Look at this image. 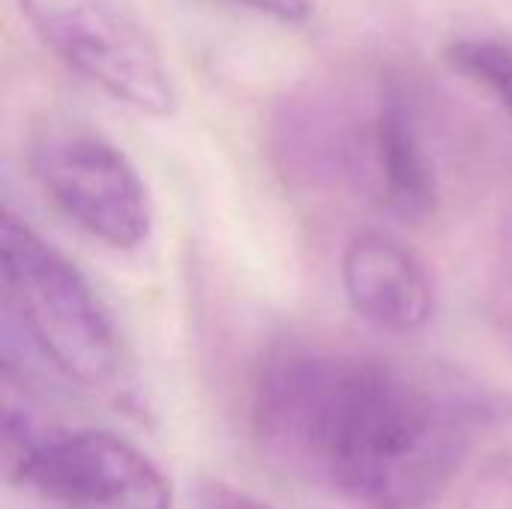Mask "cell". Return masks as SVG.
I'll use <instances>...</instances> for the list:
<instances>
[{"mask_svg": "<svg viewBox=\"0 0 512 509\" xmlns=\"http://www.w3.org/2000/svg\"><path fill=\"white\" fill-rule=\"evenodd\" d=\"M0 288L6 333L60 381L78 390H108L123 369L117 324L87 276L30 222L3 213Z\"/></svg>", "mask_w": 512, "mask_h": 509, "instance_id": "obj_2", "label": "cell"}, {"mask_svg": "<svg viewBox=\"0 0 512 509\" xmlns=\"http://www.w3.org/2000/svg\"><path fill=\"white\" fill-rule=\"evenodd\" d=\"M234 3L264 18H273L279 24H306L312 18V0H234Z\"/></svg>", "mask_w": 512, "mask_h": 509, "instance_id": "obj_10", "label": "cell"}, {"mask_svg": "<svg viewBox=\"0 0 512 509\" xmlns=\"http://www.w3.org/2000/svg\"><path fill=\"white\" fill-rule=\"evenodd\" d=\"M339 273L354 315L381 333L411 336L435 318L438 297L426 261L387 231L354 234Z\"/></svg>", "mask_w": 512, "mask_h": 509, "instance_id": "obj_7", "label": "cell"}, {"mask_svg": "<svg viewBox=\"0 0 512 509\" xmlns=\"http://www.w3.org/2000/svg\"><path fill=\"white\" fill-rule=\"evenodd\" d=\"M6 480L30 509H171L162 471L105 429H45L6 459Z\"/></svg>", "mask_w": 512, "mask_h": 509, "instance_id": "obj_6", "label": "cell"}, {"mask_svg": "<svg viewBox=\"0 0 512 509\" xmlns=\"http://www.w3.org/2000/svg\"><path fill=\"white\" fill-rule=\"evenodd\" d=\"M294 126L300 162L315 174L354 183L399 222H426L435 213L438 174L414 96L399 78H381L360 111L306 105Z\"/></svg>", "mask_w": 512, "mask_h": 509, "instance_id": "obj_3", "label": "cell"}, {"mask_svg": "<svg viewBox=\"0 0 512 509\" xmlns=\"http://www.w3.org/2000/svg\"><path fill=\"white\" fill-rule=\"evenodd\" d=\"M198 509H270L243 489H234L222 480H207L198 486Z\"/></svg>", "mask_w": 512, "mask_h": 509, "instance_id": "obj_9", "label": "cell"}, {"mask_svg": "<svg viewBox=\"0 0 512 509\" xmlns=\"http://www.w3.org/2000/svg\"><path fill=\"white\" fill-rule=\"evenodd\" d=\"M447 60L512 117V39L498 33L456 36L447 45Z\"/></svg>", "mask_w": 512, "mask_h": 509, "instance_id": "obj_8", "label": "cell"}, {"mask_svg": "<svg viewBox=\"0 0 512 509\" xmlns=\"http://www.w3.org/2000/svg\"><path fill=\"white\" fill-rule=\"evenodd\" d=\"M30 171L45 198L102 246L135 252L150 240L147 186L105 135L81 123H48L30 144Z\"/></svg>", "mask_w": 512, "mask_h": 509, "instance_id": "obj_5", "label": "cell"}, {"mask_svg": "<svg viewBox=\"0 0 512 509\" xmlns=\"http://www.w3.org/2000/svg\"><path fill=\"white\" fill-rule=\"evenodd\" d=\"M39 42L78 78L147 117L177 111L168 63L123 0H15Z\"/></svg>", "mask_w": 512, "mask_h": 509, "instance_id": "obj_4", "label": "cell"}, {"mask_svg": "<svg viewBox=\"0 0 512 509\" xmlns=\"http://www.w3.org/2000/svg\"><path fill=\"white\" fill-rule=\"evenodd\" d=\"M480 426L483 402L456 375L348 345H279L252 387L261 447L357 509L432 507Z\"/></svg>", "mask_w": 512, "mask_h": 509, "instance_id": "obj_1", "label": "cell"}]
</instances>
